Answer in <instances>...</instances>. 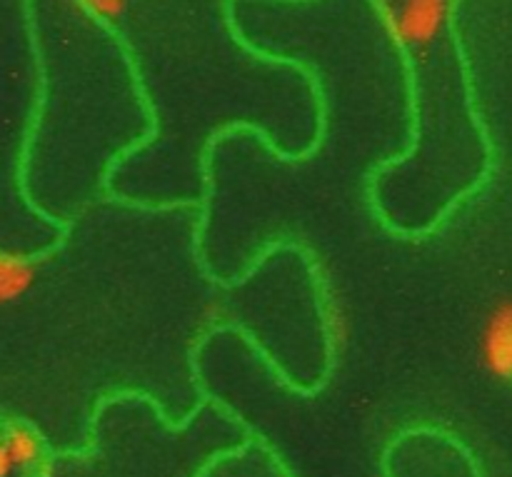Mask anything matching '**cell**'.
<instances>
[{"label":"cell","mask_w":512,"mask_h":477,"mask_svg":"<svg viewBox=\"0 0 512 477\" xmlns=\"http://www.w3.org/2000/svg\"><path fill=\"white\" fill-rule=\"evenodd\" d=\"M73 3H78L100 25L110 28H115L130 10V0H73Z\"/></svg>","instance_id":"5b68a950"},{"label":"cell","mask_w":512,"mask_h":477,"mask_svg":"<svg viewBox=\"0 0 512 477\" xmlns=\"http://www.w3.org/2000/svg\"><path fill=\"white\" fill-rule=\"evenodd\" d=\"M198 477H288L278 460L268 450H258L255 455H245V443L230 450L228 455L213 458L203 465Z\"/></svg>","instance_id":"277c9868"},{"label":"cell","mask_w":512,"mask_h":477,"mask_svg":"<svg viewBox=\"0 0 512 477\" xmlns=\"http://www.w3.org/2000/svg\"><path fill=\"white\" fill-rule=\"evenodd\" d=\"M478 365L495 385L512 388V298L495 300L480 323Z\"/></svg>","instance_id":"3957f363"},{"label":"cell","mask_w":512,"mask_h":477,"mask_svg":"<svg viewBox=\"0 0 512 477\" xmlns=\"http://www.w3.org/2000/svg\"><path fill=\"white\" fill-rule=\"evenodd\" d=\"M55 450L38 420L0 410V477H53Z\"/></svg>","instance_id":"7a4b0ae2"},{"label":"cell","mask_w":512,"mask_h":477,"mask_svg":"<svg viewBox=\"0 0 512 477\" xmlns=\"http://www.w3.org/2000/svg\"><path fill=\"white\" fill-rule=\"evenodd\" d=\"M375 5L408 63L413 88L420 85L435 55L450 65H463L455 28L458 0H375Z\"/></svg>","instance_id":"6da1fadb"}]
</instances>
